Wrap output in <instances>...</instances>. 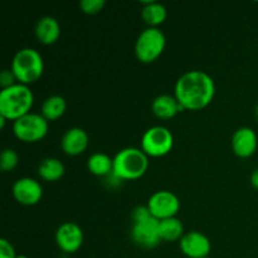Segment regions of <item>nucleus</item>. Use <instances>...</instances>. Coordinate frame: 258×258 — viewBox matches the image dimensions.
Returning <instances> with one entry per match:
<instances>
[{
    "instance_id": "f257e3e1",
    "label": "nucleus",
    "mask_w": 258,
    "mask_h": 258,
    "mask_svg": "<svg viewBox=\"0 0 258 258\" xmlns=\"http://www.w3.org/2000/svg\"><path fill=\"white\" fill-rule=\"evenodd\" d=\"M216 95L214 80L204 71H188L176 80L174 96L184 111L206 108Z\"/></svg>"
},
{
    "instance_id": "f03ea898",
    "label": "nucleus",
    "mask_w": 258,
    "mask_h": 258,
    "mask_svg": "<svg viewBox=\"0 0 258 258\" xmlns=\"http://www.w3.org/2000/svg\"><path fill=\"white\" fill-rule=\"evenodd\" d=\"M34 95L29 86L15 83L0 91V116L14 122L32 112Z\"/></svg>"
},
{
    "instance_id": "7ed1b4c3",
    "label": "nucleus",
    "mask_w": 258,
    "mask_h": 258,
    "mask_svg": "<svg viewBox=\"0 0 258 258\" xmlns=\"http://www.w3.org/2000/svg\"><path fill=\"white\" fill-rule=\"evenodd\" d=\"M149 168V156L141 148H123L113 156L112 173L121 181L138 180L145 175Z\"/></svg>"
},
{
    "instance_id": "20e7f679",
    "label": "nucleus",
    "mask_w": 258,
    "mask_h": 258,
    "mask_svg": "<svg viewBox=\"0 0 258 258\" xmlns=\"http://www.w3.org/2000/svg\"><path fill=\"white\" fill-rule=\"evenodd\" d=\"M10 70L17 77L18 83L29 86L43 76L44 60L42 54L34 48H22L13 57Z\"/></svg>"
},
{
    "instance_id": "39448f33",
    "label": "nucleus",
    "mask_w": 258,
    "mask_h": 258,
    "mask_svg": "<svg viewBox=\"0 0 258 258\" xmlns=\"http://www.w3.org/2000/svg\"><path fill=\"white\" fill-rule=\"evenodd\" d=\"M166 37L160 28L148 27L139 34L135 42V55L141 63H153L163 54Z\"/></svg>"
},
{
    "instance_id": "423d86ee",
    "label": "nucleus",
    "mask_w": 258,
    "mask_h": 258,
    "mask_svg": "<svg viewBox=\"0 0 258 258\" xmlns=\"http://www.w3.org/2000/svg\"><path fill=\"white\" fill-rule=\"evenodd\" d=\"M49 130V122L37 112H29L13 122V134L19 141L34 144L43 140Z\"/></svg>"
},
{
    "instance_id": "0eeeda50",
    "label": "nucleus",
    "mask_w": 258,
    "mask_h": 258,
    "mask_svg": "<svg viewBox=\"0 0 258 258\" xmlns=\"http://www.w3.org/2000/svg\"><path fill=\"white\" fill-rule=\"evenodd\" d=\"M173 146L174 136L165 126H151L141 136V150L149 158H163L173 150Z\"/></svg>"
},
{
    "instance_id": "6e6552de",
    "label": "nucleus",
    "mask_w": 258,
    "mask_h": 258,
    "mask_svg": "<svg viewBox=\"0 0 258 258\" xmlns=\"http://www.w3.org/2000/svg\"><path fill=\"white\" fill-rule=\"evenodd\" d=\"M146 206L158 221L176 217L180 211V201L178 196L170 190H156L151 194Z\"/></svg>"
},
{
    "instance_id": "1a4fd4ad",
    "label": "nucleus",
    "mask_w": 258,
    "mask_h": 258,
    "mask_svg": "<svg viewBox=\"0 0 258 258\" xmlns=\"http://www.w3.org/2000/svg\"><path fill=\"white\" fill-rule=\"evenodd\" d=\"M131 239L136 246L144 249L156 248L161 243L158 219L150 217L144 221L133 222Z\"/></svg>"
},
{
    "instance_id": "9d476101",
    "label": "nucleus",
    "mask_w": 258,
    "mask_h": 258,
    "mask_svg": "<svg viewBox=\"0 0 258 258\" xmlns=\"http://www.w3.org/2000/svg\"><path fill=\"white\" fill-rule=\"evenodd\" d=\"M55 244L64 253H76L82 247L85 236L83 231L75 222H64L57 228L54 234Z\"/></svg>"
},
{
    "instance_id": "9b49d317",
    "label": "nucleus",
    "mask_w": 258,
    "mask_h": 258,
    "mask_svg": "<svg viewBox=\"0 0 258 258\" xmlns=\"http://www.w3.org/2000/svg\"><path fill=\"white\" fill-rule=\"evenodd\" d=\"M13 197L19 204L32 207L39 203L43 198V186L37 179L24 176L13 184Z\"/></svg>"
},
{
    "instance_id": "f8f14e48",
    "label": "nucleus",
    "mask_w": 258,
    "mask_h": 258,
    "mask_svg": "<svg viewBox=\"0 0 258 258\" xmlns=\"http://www.w3.org/2000/svg\"><path fill=\"white\" fill-rule=\"evenodd\" d=\"M181 253L188 258L209 257L212 251V242L208 237L199 231L185 232L179 241Z\"/></svg>"
},
{
    "instance_id": "ddd939ff",
    "label": "nucleus",
    "mask_w": 258,
    "mask_h": 258,
    "mask_svg": "<svg viewBox=\"0 0 258 258\" xmlns=\"http://www.w3.org/2000/svg\"><path fill=\"white\" fill-rule=\"evenodd\" d=\"M231 146L232 151L236 156L241 159H247L251 158L257 150L258 146V138L257 134L254 133L253 128L243 127L237 128L236 131L232 135L231 140Z\"/></svg>"
},
{
    "instance_id": "4468645a",
    "label": "nucleus",
    "mask_w": 258,
    "mask_h": 258,
    "mask_svg": "<svg viewBox=\"0 0 258 258\" xmlns=\"http://www.w3.org/2000/svg\"><path fill=\"white\" fill-rule=\"evenodd\" d=\"M90 144V138L82 127H71L60 139L62 151L68 156H78L85 153Z\"/></svg>"
},
{
    "instance_id": "2eb2a0df",
    "label": "nucleus",
    "mask_w": 258,
    "mask_h": 258,
    "mask_svg": "<svg viewBox=\"0 0 258 258\" xmlns=\"http://www.w3.org/2000/svg\"><path fill=\"white\" fill-rule=\"evenodd\" d=\"M34 34L38 42L43 45H52L59 39L60 24L52 15H44L39 18L35 24Z\"/></svg>"
},
{
    "instance_id": "dca6fc26",
    "label": "nucleus",
    "mask_w": 258,
    "mask_h": 258,
    "mask_svg": "<svg viewBox=\"0 0 258 258\" xmlns=\"http://www.w3.org/2000/svg\"><path fill=\"white\" fill-rule=\"evenodd\" d=\"M151 111L154 116L160 120H170L174 118L179 112H183L184 108L178 102L174 95H164L156 96L151 102Z\"/></svg>"
},
{
    "instance_id": "f3484780",
    "label": "nucleus",
    "mask_w": 258,
    "mask_h": 258,
    "mask_svg": "<svg viewBox=\"0 0 258 258\" xmlns=\"http://www.w3.org/2000/svg\"><path fill=\"white\" fill-rule=\"evenodd\" d=\"M141 18L150 28H159V25L163 24L168 18V10L165 5L155 0H148L143 2L141 8Z\"/></svg>"
},
{
    "instance_id": "a211bd4d",
    "label": "nucleus",
    "mask_w": 258,
    "mask_h": 258,
    "mask_svg": "<svg viewBox=\"0 0 258 258\" xmlns=\"http://www.w3.org/2000/svg\"><path fill=\"white\" fill-rule=\"evenodd\" d=\"M67 110V101L60 95H50L43 101L42 107H40V115L48 121L58 120L62 117Z\"/></svg>"
},
{
    "instance_id": "6ab92c4d",
    "label": "nucleus",
    "mask_w": 258,
    "mask_h": 258,
    "mask_svg": "<svg viewBox=\"0 0 258 258\" xmlns=\"http://www.w3.org/2000/svg\"><path fill=\"white\" fill-rule=\"evenodd\" d=\"M66 173V166L59 159L45 158L38 165V175L42 180L48 183H54L63 178Z\"/></svg>"
},
{
    "instance_id": "aec40b11",
    "label": "nucleus",
    "mask_w": 258,
    "mask_h": 258,
    "mask_svg": "<svg viewBox=\"0 0 258 258\" xmlns=\"http://www.w3.org/2000/svg\"><path fill=\"white\" fill-rule=\"evenodd\" d=\"M87 169L92 175L106 178L113 170V158L102 151L93 153L87 160Z\"/></svg>"
},
{
    "instance_id": "412c9836",
    "label": "nucleus",
    "mask_w": 258,
    "mask_h": 258,
    "mask_svg": "<svg viewBox=\"0 0 258 258\" xmlns=\"http://www.w3.org/2000/svg\"><path fill=\"white\" fill-rule=\"evenodd\" d=\"M159 233L161 242H175L180 241L184 236V226L178 217L159 221Z\"/></svg>"
},
{
    "instance_id": "4be33fe9",
    "label": "nucleus",
    "mask_w": 258,
    "mask_h": 258,
    "mask_svg": "<svg viewBox=\"0 0 258 258\" xmlns=\"http://www.w3.org/2000/svg\"><path fill=\"white\" fill-rule=\"evenodd\" d=\"M19 164V155L14 149H4L0 155V169L4 173L13 171Z\"/></svg>"
},
{
    "instance_id": "5701e85b",
    "label": "nucleus",
    "mask_w": 258,
    "mask_h": 258,
    "mask_svg": "<svg viewBox=\"0 0 258 258\" xmlns=\"http://www.w3.org/2000/svg\"><path fill=\"white\" fill-rule=\"evenodd\" d=\"M106 7V0H82L80 2L81 12L87 15H95L102 12Z\"/></svg>"
},
{
    "instance_id": "b1692460",
    "label": "nucleus",
    "mask_w": 258,
    "mask_h": 258,
    "mask_svg": "<svg viewBox=\"0 0 258 258\" xmlns=\"http://www.w3.org/2000/svg\"><path fill=\"white\" fill-rule=\"evenodd\" d=\"M14 246L8 239H0V258H17Z\"/></svg>"
},
{
    "instance_id": "393cba45",
    "label": "nucleus",
    "mask_w": 258,
    "mask_h": 258,
    "mask_svg": "<svg viewBox=\"0 0 258 258\" xmlns=\"http://www.w3.org/2000/svg\"><path fill=\"white\" fill-rule=\"evenodd\" d=\"M15 83H18V81L13 71L3 70L2 73H0V86H2V90L3 88L10 87V86L15 85Z\"/></svg>"
},
{
    "instance_id": "a878e982",
    "label": "nucleus",
    "mask_w": 258,
    "mask_h": 258,
    "mask_svg": "<svg viewBox=\"0 0 258 258\" xmlns=\"http://www.w3.org/2000/svg\"><path fill=\"white\" fill-rule=\"evenodd\" d=\"M249 181H251V185L253 186L254 189H258V168H256L253 171H252Z\"/></svg>"
},
{
    "instance_id": "bb28decb",
    "label": "nucleus",
    "mask_w": 258,
    "mask_h": 258,
    "mask_svg": "<svg viewBox=\"0 0 258 258\" xmlns=\"http://www.w3.org/2000/svg\"><path fill=\"white\" fill-rule=\"evenodd\" d=\"M7 118L3 117V116H0V127L4 128L5 127V123H7Z\"/></svg>"
},
{
    "instance_id": "cd10ccee",
    "label": "nucleus",
    "mask_w": 258,
    "mask_h": 258,
    "mask_svg": "<svg viewBox=\"0 0 258 258\" xmlns=\"http://www.w3.org/2000/svg\"><path fill=\"white\" fill-rule=\"evenodd\" d=\"M17 258H29V257L25 256V254H18Z\"/></svg>"
},
{
    "instance_id": "c85d7f7f",
    "label": "nucleus",
    "mask_w": 258,
    "mask_h": 258,
    "mask_svg": "<svg viewBox=\"0 0 258 258\" xmlns=\"http://www.w3.org/2000/svg\"><path fill=\"white\" fill-rule=\"evenodd\" d=\"M256 116H257V118H258V103H257V106H256Z\"/></svg>"
},
{
    "instance_id": "c756f323",
    "label": "nucleus",
    "mask_w": 258,
    "mask_h": 258,
    "mask_svg": "<svg viewBox=\"0 0 258 258\" xmlns=\"http://www.w3.org/2000/svg\"><path fill=\"white\" fill-rule=\"evenodd\" d=\"M206 258H212V257H206Z\"/></svg>"
}]
</instances>
